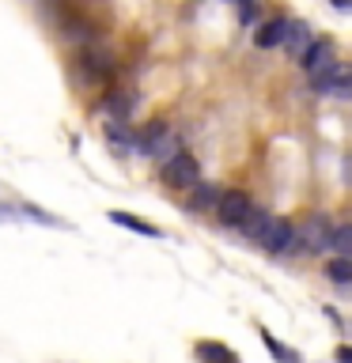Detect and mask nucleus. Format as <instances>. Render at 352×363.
<instances>
[{"label": "nucleus", "mask_w": 352, "mask_h": 363, "mask_svg": "<svg viewBox=\"0 0 352 363\" xmlns=\"http://www.w3.org/2000/svg\"><path fill=\"white\" fill-rule=\"evenodd\" d=\"M311 87L318 91V95L348 99L352 95V65H329V68H322V72H314Z\"/></svg>", "instance_id": "nucleus-5"}, {"label": "nucleus", "mask_w": 352, "mask_h": 363, "mask_svg": "<svg viewBox=\"0 0 352 363\" xmlns=\"http://www.w3.org/2000/svg\"><path fill=\"white\" fill-rule=\"evenodd\" d=\"M76 65H79V76L91 79V84H106V79L114 76V61H110V53H99V50H84Z\"/></svg>", "instance_id": "nucleus-7"}, {"label": "nucleus", "mask_w": 352, "mask_h": 363, "mask_svg": "<svg viewBox=\"0 0 352 363\" xmlns=\"http://www.w3.org/2000/svg\"><path fill=\"white\" fill-rule=\"evenodd\" d=\"M159 178H163V186H170V189H193L201 182V163L189 152H178L163 163Z\"/></svg>", "instance_id": "nucleus-3"}, {"label": "nucleus", "mask_w": 352, "mask_h": 363, "mask_svg": "<svg viewBox=\"0 0 352 363\" xmlns=\"http://www.w3.org/2000/svg\"><path fill=\"white\" fill-rule=\"evenodd\" d=\"M284 38H288V19H265L254 30L258 50H277V45H284Z\"/></svg>", "instance_id": "nucleus-9"}, {"label": "nucleus", "mask_w": 352, "mask_h": 363, "mask_svg": "<svg viewBox=\"0 0 352 363\" xmlns=\"http://www.w3.org/2000/svg\"><path fill=\"white\" fill-rule=\"evenodd\" d=\"M329 4H334L337 11H352V0H329Z\"/></svg>", "instance_id": "nucleus-22"}, {"label": "nucleus", "mask_w": 352, "mask_h": 363, "mask_svg": "<svg viewBox=\"0 0 352 363\" xmlns=\"http://www.w3.org/2000/svg\"><path fill=\"white\" fill-rule=\"evenodd\" d=\"M235 4H238V0H235Z\"/></svg>", "instance_id": "nucleus-23"}, {"label": "nucleus", "mask_w": 352, "mask_h": 363, "mask_svg": "<svg viewBox=\"0 0 352 363\" xmlns=\"http://www.w3.org/2000/svg\"><path fill=\"white\" fill-rule=\"evenodd\" d=\"M250 208H254L250 193H243V189H224V193H220V204H216V216H220V223H227V227H243V220L250 216Z\"/></svg>", "instance_id": "nucleus-6"}, {"label": "nucleus", "mask_w": 352, "mask_h": 363, "mask_svg": "<svg viewBox=\"0 0 352 363\" xmlns=\"http://www.w3.org/2000/svg\"><path fill=\"white\" fill-rule=\"evenodd\" d=\"M258 337H261V345L269 348V356L277 359V363H303V356L295 348H288L284 340H277V333H269L265 325H258Z\"/></svg>", "instance_id": "nucleus-13"}, {"label": "nucleus", "mask_w": 352, "mask_h": 363, "mask_svg": "<svg viewBox=\"0 0 352 363\" xmlns=\"http://www.w3.org/2000/svg\"><path fill=\"white\" fill-rule=\"evenodd\" d=\"M23 212H27V216H34V220H42V223H57L53 216H45L42 208H34V204H27V208H23Z\"/></svg>", "instance_id": "nucleus-20"}, {"label": "nucleus", "mask_w": 352, "mask_h": 363, "mask_svg": "<svg viewBox=\"0 0 352 363\" xmlns=\"http://www.w3.org/2000/svg\"><path fill=\"white\" fill-rule=\"evenodd\" d=\"M197 359L201 363H238V356L227 345H216V340H201L197 345Z\"/></svg>", "instance_id": "nucleus-17"}, {"label": "nucleus", "mask_w": 352, "mask_h": 363, "mask_svg": "<svg viewBox=\"0 0 352 363\" xmlns=\"http://www.w3.org/2000/svg\"><path fill=\"white\" fill-rule=\"evenodd\" d=\"M299 65H303V72H307V76H314V72H322V68L337 65L334 42H329V38H314V42H311V50L299 57Z\"/></svg>", "instance_id": "nucleus-8"}, {"label": "nucleus", "mask_w": 352, "mask_h": 363, "mask_svg": "<svg viewBox=\"0 0 352 363\" xmlns=\"http://www.w3.org/2000/svg\"><path fill=\"white\" fill-rule=\"evenodd\" d=\"M220 193L224 189H216L212 182H197L189 193V201H186V208L197 216V212H216V204H220Z\"/></svg>", "instance_id": "nucleus-11"}, {"label": "nucleus", "mask_w": 352, "mask_h": 363, "mask_svg": "<svg viewBox=\"0 0 352 363\" xmlns=\"http://www.w3.org/2000/svg\"><path fill=\"white\" fill-rule=\"evenodd\" d=\"M269 216H273V212H265V208H250V216L243 220V227H238V231H243L246 238H254V242H258V235H261V227L269 223Z\"/></svg>", "instance_id": "nucleus-19"}, {"label": "nucleus", "mask_w": 352, "mask_h": 363, "mask_svg": "<svg viewBox=\"0 0 352 363\" xmlns=\"http://www.w3.org/2000/svg\"><path fill=\"white\" fill-rule=\"evenodd\" d=\"M311 42H314V34H311V27H307L303 19H288V38H284V50H288V57H299L311 50Z\"/></svg>", "instance_id": "nucleus-10"}, {"label": "nucleus", "mask_w": 352, "mask_h": 363, "mask_svg": "<svg viewBox=\"0 0 352 363\" xmlns=\"http://www.w3.org/2000/svg\"><path fill=\"white\" fill-rule=\"evenodd\" d=\"M329 238H334V223L322 212H311L295 227V242L288 254H318V250H329Z\"/></svg>", "instance_id": "nucleus-1"}, {"label": "nucleus", "mask_w": 352, "mask_h": 363, "mask_svg": "<svg viewBox=\"0 0 352 363\" xmlns=\"http://www.w3.org/2000/svg\"><path fill=\"white\" fill-rule=\"evenodd\" d=\"M329 250H334L337 257H352V223H337V227H334Z\"/></svg>", "instance_id": "nucleus-18"}, {"label": "nucleus", "mask_w": 352, "mask_h": 363, "mask_svg": "<svg viewBox=\"0 0 352 363\" xmlns=\"http://www.w3.org/2000/svg\"><path fill=\"white\" fill-rule=\"evenodd\" d=\"M295 242V223L284 220V216H269V223L261 227L258 235V246L265 250V254H288Z\"/></svg>", "instance_id": "nucleus-4"}, {"label": "nucleus", "mask_w": 352, "mask_h": 363, "mask_svg": "<svg viewBox=\"0 0 352 363\" xmlns=\"http://www.w3.org/2000/svg\"><path fill=\"white\" fill-rule=\"evenodd\" d=\"M110 223L125 227V231H136V235H144V238H159V235H163L155 223L141 220V216H129V212H110Z\"/></svg>", "instance_id": "nucleus-15"}, {"label": "nucleus", "mask_w": 352, "mask_h": 363, "mask_svg": "<svg viewBox=\"0 0 352 363\" xmlns=\"http://www.w3.org/2000/svg\"><path fill=\"white\" fill-rule=\"evenodd\" d=\"M133 106H136V95H133V91H121V87L106 91V110H110L118 121H129Z\"/></svg>", "instance_id": "nucleus-14"}, {"label": "nucleus", "mask_w": 352, "mask_h": 363, "mask_svg": "<svg viewBox=\"0 0 352 363\" xmlns=\"http://www.w3.org/2000/svg\"><path fill=\"white\" fill-rule=\"evenodd\" d=\"M102 133H106V140H110V147H114L118 155H129L133 147H136V133H133L125 121H118V118L102 125Z\"/></svg>", "instance_id": "nucleus-12"}, {"label": "nucleus", "mask_w": 352, "mask_h": 363, "mask_svg": "<svg viewBox=\"0 0 352 363\" xmlns=\"http://www.w3.org/2000/svg\"><path fill=\"white\" fill-rule=\"evenodd\" d=\"M322 272H326L329 284H337V288H348V284H352V257H337V254H334V257L326 261Z\"/></svg>", "instance_id": "nucleus-16"}, {"label": "nucleus", "mask_w": 352, "mask_h": 363, "mask_svg": "<svg viewBox=\"0 0 352 363\" xmlns=\"http://www.w3.org/2000/svg\"><path fill=\"white\" fill-rule=\"evenodd\" d=\"M136 152H144L152 159H163L167 163L170 155H178V136L170 133L167 121H152V125H144V129L136 133Z\"/></svg>", "instance_id": "nucleus-2"}, {"label": "nucleus", "mask_w": 352, "mask_h": 363, "mask_svg": "<svg viewBox=\"0 0 352 363\" xmlns=\"http://www.w3.org/2000/svg\"><path fill=\"white\" fill-rule=\"evenodd\" d=\"M337 363H352V345H341L337 348Z\"/></svg>", "instance_id": "nucleus-21"}]
</instances>
